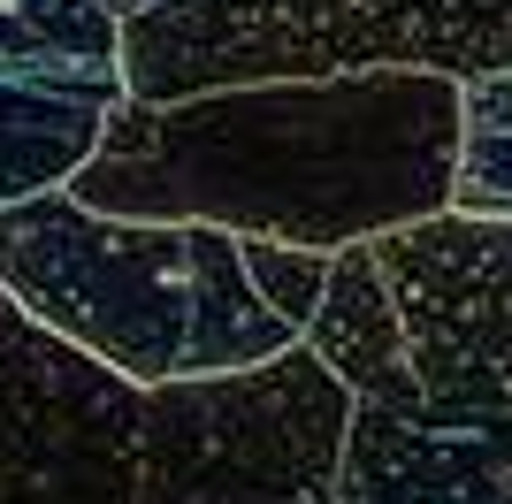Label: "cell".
I'll use <instances>...</instances> for the list:
<instances>
[{"instance_id":"obj_10","label":"cell","mask_w":512,"mask_h":504,"mask_svg":"<svg viewBox=\"0 0 512 504\" xmlns=\"http://www.w3.org/2000/svg\"><path fill=\"white\" fill-rule=\"evenodd\" d=\"M459 214H512V69L459 77V161H451Z\"/></svg>"},{"instance_id":"obj_9","label":"cell","mask_w":512,"mask_h":504,"mask_svg":"<svg viewBox=\"0 0 512 504\" xmlns=\"http://www.w3.org/2000/svg\"><path fill=\"white\" fill-rule=\"evenodd\" d=\"M107 115H115V100H100V92H69V84H39V77H0V207L69 184L100 153Z\"/></svg>"},{"instance_id":"obj_4","label":"cell","mask_w":512,"mask_h":504,"mask_svg":"<svg viewBox=\"0 0 512 504\" xmlns=\"http://www.w3.org/2000/svg\"><path fill=\"white\" fill-rule=\"evenodd\" d=\"M146 382L0 291V504H138Z\"/></svg>"},{"instance_id":"obj_7","label":"cell","mask_w":512,"mask_h":504,"mask_svg":"<svg viewBox=\"0 0 512 504\" xmlns=\"http://www.w3.org/2000/svg\"><path fill=\"white\" fill-rule=\"evenodd\" d=\"M306 344H314L337 382L360 405H390V413H421V382H413L406 359V321H398V298H390L383 252L375 237H352L329 260V291H321L314 321H306Z\"/></svg>"},{"instance_id":"obj_5","label":"cell","mask_w":512,"mask_h":504,"mask_svg":"<svg viewBox=\"0 0 512 504\" xmlns=\"http://www.w3.org/2000/svg\"><path fill=\"white\" fill-rule=\"evenodd\" d=\"M428 405L512 413V214L436 207L375 237Z\"/></svg>"},{"instance_id":"obj_3","label":"cell","mask_w":512,"mask_h":504,"mask_svg":"<svg viewBox=\"0 0 512 504\" xmlns=\"http://www.w3.org/2000/svg\"><path fill=\"white\" fill-rule=\"evenodd\" d=\"M352 413L306 336L260 367L146 382L138 504H337Z\"/></svg>"},{"instance_id":"obj_2","label":"cell","mask_w":512,"mask_h":504,"mask_svg":"<svg viewBox=\"0 0 512 504\" xmlns=\"http://www.w3.org/2000/svg\"><path fill=\"white\" fill-rule=\"evenodd\" d=\"M0 291L130 382L230 375L299 344L260 298L237 230L107 214L69 184L0 207Z\"/></svg>"},{"instance_id":"obj_8","label":"cell","mask_w":512,"mask_h":504,"mask_svg":"<svg viewBox=\"0 0 512 504\" xmlns=\"http://www.w3.org/2000/svg\"><path fill=\"white\" fill-rule=\"evenodd\" d=\"M0 77H39L123 100V8L107 0H0Z\"/></svg>"},{"instance_id":"obj_6","label":"cell","mask_w":512,"mask_h":504,"mask_svg":"<svg viewBox=\"0 0 512 504\" xmlns=\"http://www.w3.org/2000/svg\"><path fill=\"white\" fill-rule=\"evenodd\" d=\"M337 504H512V413L360 405L344 436Z\"/></svg>"},{"instance_id":"obj_12","label":"cell","mask_w":512,"mask_h":504,"mask_svg":"<svg viewBox=\"0 0 512 504\" xmlns=\"http://www.w3.org/2000/svg\"><path fill=\"white\" fill-rule=\"evenodd\" d=\"M107 8H123V16H138V8H153V0H107Z\"/></svg>"},{"instance_id":"obj_11","label":"cell","mask_w":512,"mask_h":504,"mask_svg":"<svg viewBox=\"0 0 512 504\" xmlns=\"http://www.w3.org/2000/svg\"><path fill=\"white\" fill-rule=\"evenodd\" d=\"M329 260L337 252H321V245H291V237H245V268H253L260 298L276 306L291 329L306 336V321H314L321 291H329Z\"/></svg>"},{"instance_id":"obj_1","label":"cell","mask_w":512,"mask_h":504,"mask_svg":"<svg viewBox=\"0 0 512 504\" xmlns=\"http://www.w3.org/2000/svg\"><path fill=\"white\" fill-rule=\"evenodd\" d=\"M459 77L451 69H314L245 77L184 100H115L69 191L107 214L214 222L337 252L451 207Z\"/></svg>"}]
</instances>
